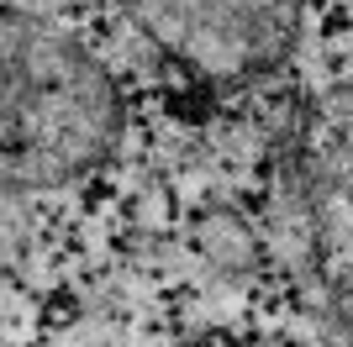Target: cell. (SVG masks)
Segmentation results:
<instances>
[{
  "label": "cell",
  "mask_w": 353,
  "mask_h": 347,
  "mask_svg": "<svg viewBox=\"0 0 353 347\" xmlns=\"http://www.w3.org/2000/svg\"><path fill=\"white\" fill-rule=\"evenodd\" d=\"M127 16L179 69L243 85L290 53L301 0H127Z\"/></svg>",
  "instance_id": "obj_2"
},
{
  "label": "cell",
  "mask_w": 353,
  "mask_h": 347,
  "mask_svg": "<svg viewBox=\"0 0 353 347\" xmlns=\"http://www.w3.org/2000/svg\"><path fill=\"white\" fill-rule=\"evenodd\" d=\"M121 132L117 85L85 48L37 16L6 21L0 137L11 185H69L105 158Z\"/></svg>",
  "instance_id": "obj_1"
},
{
  "label": "cell",
  "mask_w": 353,
  "mask_h": 347,
  "mask_svg": "<svg viewBox=\"0 0 353 347\" xmlns=\"http://www.w3.org/2000/svg\"><path fill=\"white\" fill-rule=\"evenodd\" d=\"M301 211L311 258L343 326L353 332V79L327 90L301 143Z\"/></svg>",
  "instance_id": "obj_3"
}]
</instances>
